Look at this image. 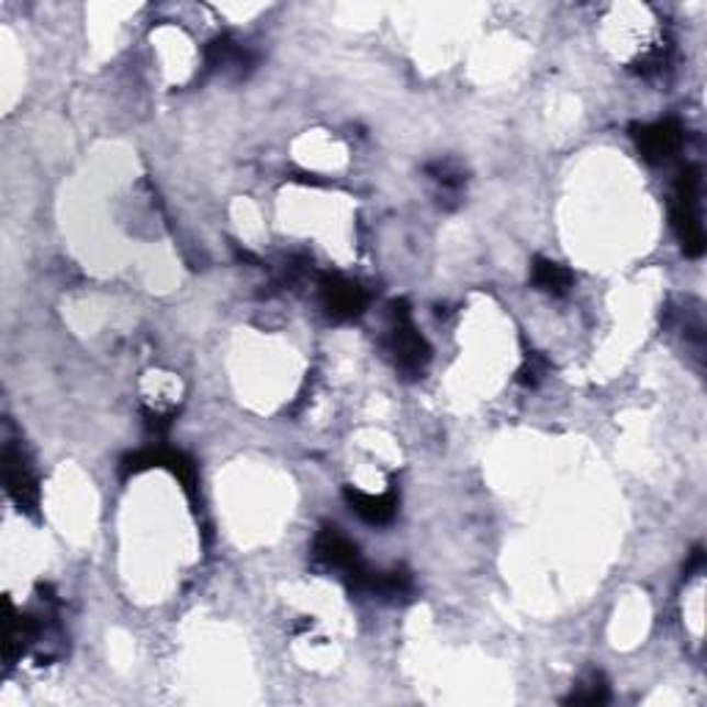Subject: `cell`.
Listing matches in <instances>:
<instances>
[{"instance_id":"6da1fadb","label":"cell","mask_w":707,"mask_h":707,"mask_svg":"<svg viewBox=\"0 0 707 707\" xmlns=\"http://www.w3.org/2000/svg\"><path fill=\"white\" fill-rule=\"evenodd\" d=\"M382 343L401 377L417 379L426 373L428 362H431V346H428L426 337L412 324L409 304L404 299H395L390 304V324Z\"/></svg>"},{"instance_id":"7a4b0ae2","label":"cell","mask_w":707,"mask_h":707,"mask_svg":"<svg viewBox=\"0 0 707 707\" xmlns=\"http://www.w3.org/2000/svg\"><path fill=\"white\" fill-rule=\"evenodd\" d=\"M702 171L699 166H683L674 183L672 224L683 251L688 257H702L705 251V227H702Z\"/></svg>"},{"instance_id":"3957f363","label":"cell","mask_w":707,"mask_h":707,"mask_svg":"<svg viewBox=\"0 0 707 707\" xmlns=\"http://www.w3.org/2000/svg\"><path fill=\"white\" fill-rule=\"evenodd\" d=\"M313 553L321 564L329 566V570L340 572V575L346 577V583L351 592L366 594L368 581H371L373 570H368L366 561H362V556H360V550H357V545H354L348 537H343L340 528H335V525H326V528H321V534L315 537Z\"/></svg>"},{"instance_id":"277c9868","label":"cell","mask_w":707,"mask_h":707,"mask_svg":"<svg viewBox=\"0 0 707 707\" xmlns=\"http://www.w3.org/2000/svg\"><path fill=\"white\" fill-rule=\"evenodd\" d=\"M321 307L332 321H351L366 313L368 293L360 282L346 280L343 274H321L318 280Z\"/></svg>"},{"instance_id":"5b68a950","label":"cell","mask_w":707,"mask_h":707,"mask_svg":"<svg viewBox=\"0 0 707 707\" xmlns=\"http://www.w3.org/2000/svg\"><path fill=\"white\" fill-rule=\"evenodd\" d=\"M3 479H7L9 497L18 503L20 512L34 517L36 508H40V481H36L23 448H18L14 442H7V448H3Z\"/></svg>"},{"instance_id":"8992f818","label":"cell","mask_w":707,"mask_h":707,"mask_svg":"<svg viewBox=\"0 0 707 707\" xmlns=\"http://www.w3.org/2000/svg\"><path fill=\"white\" fill-rule=\"evenodd\" d=\"M683 125L677 120H661L652 125H633V142L641 158L650 164H663L683 147Z\"/></svg>"},{"instance_id":"52a82bcc","label":"cell","mask_w":707,"mask_h":707,"mask_svg":"<svg viewBox=\"0 0 707 707\" xmlns=\"http://www.w3.org/2000/svg\"><path fill=\"white\" fill-rule=\"evenodd\" d=\"M255 67V53L249 47L238 45L229 36H218L205 47V69L207 72H224L233 78H246Z\"/></svg>"},{"instance_id":"ba28073f","label":"cell","mask_w":707,"mask_h":707,"mask_svg":"<svg viewBox=\"0 0 707 707\" xmlns=\"http://www.w3.org/2000/svg\"><path fill=\"white\" fill-rule=\"evenodd\" d=\"M346 503L351 506V512L368 525H388L393 523L395 512H399V497L395 492H382V495H371V492L354 490V486H346Z\"/></svg>"},{"instance_id":"9c48e42d","label":"cell","mask_w":707,"mask_h":707,"mask_svg":"<svg viewBox=\"0 0 707 707\" xmlns=\"http://www.w3.org/2000/svg\"><path fill=\"white\" fill-rule=\"evenodd\" d=\"M426 175L431 177V183L437 186V202L442 207H457L462 202V191L468 177H464L462 166L457 160H434L426 166Z\"/></svg>"},{"instance_id":"30bf717a","label":"cell","mask_w":707,"mask_h":707,"mask_svg":"<svg viewBox=\"0 0 707 707\" xmlns=\"http://www.w3.org/2000/svg\"><path fill=\"white\" fill-rule=\"evenodd\" d=\"M530 282L537 285V291L561 299L572 291L575 277H572V271L566 269V266H561V262L548 260V257H537V260H534V269H530Z\"/></svg>"},{"instance_id":"8fae6325","label":"cell","mask_w":707,"mask_h":707,"mask_svg":"<svg viewBox=\"0 0 707 707\" xmlns=\"http://www.w3.org/2000/svg\"><path fill=\"white\" fill-rule=\"evenodd\" d=\"M366 594L379 599H406L412 594V575L406 570L373 572Z\"/></svg>"},{"instance_id":"7c38bea8","label":"cell","mask_w":707,"mask_h":707,"mask_svg":"<svg viewBox=\"0 0 707 707\" xmlns=\"http://www.w3.org/2000/svg\"><path fill=\"white\" fill-rule=\"evenodd\" d=\"M608 699H610L608 683H605L603 674L592 672L575 685V691H572L564 702L566 705H605Z\"/></svg>"},{"instance_id":"4fadbf2b","label":"cell","mask_w":707,"mask_h":707,"mask_svg":"<svg viewBox=\"0 0 707 707\" xmlns=\"http://www.w3.org/2000/svg\"><path fill=\"white\" fill-rule=\"evenodd\" d=\"M548 371H550V362H548V357H545V354H537V351H530L528 357H525V362H523V368H519V373H517V382L523 384V388H537L539 382H542L545 377H548Z\"/></svg>"},{"instance_id":"5bb4252c","label":"cell","mask_w":707,"mask_h":707,"mask_svg":"<svg viewBox=\"0 0 707 707\" xmlns=\"http://www.w3.org/2000/svg\"><path fill=\"white\" fill-rule=\"evenodd\" d=\"M702 566H705V550L694 548V553H691L688 564H685V575H694V572H699Z\"/></svg>"}]
</instances>
